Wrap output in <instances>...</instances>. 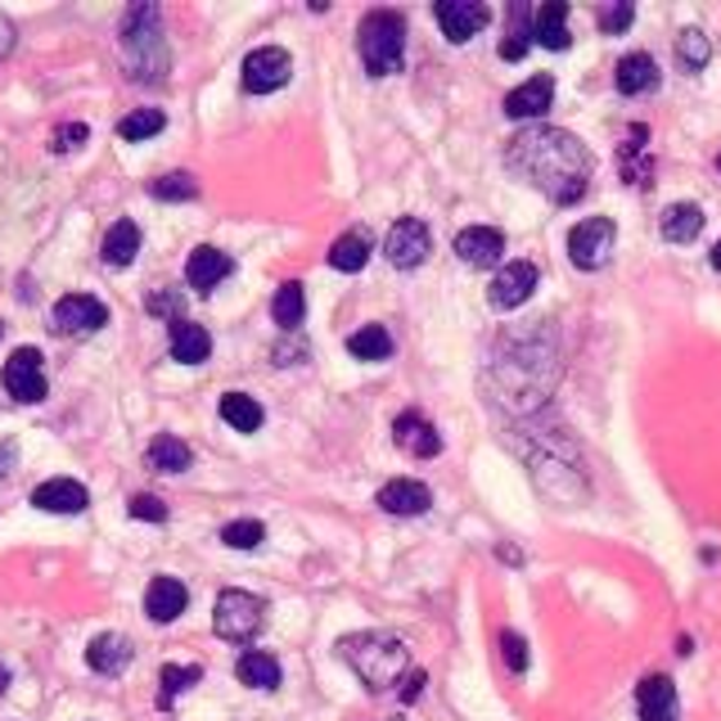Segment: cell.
<instances>
[{"label":"cell","instance_id":"1","mask_svg":"<svg viewBox=\"0 0 721 721\" xmlns=\"http://www.w3.org/2000/svg\"><path fill=\"white\" fill-rule=\"evenodd\" d=\"M505 167L518 172L533 189L550 204H577L587 195L596 159L582 140L564 127H523L510 144H505Z\"/></svg>","mask_w":721,"mask_h":721},{"label":"cell","instance_id":"2","mask_svg":"<svg viewBox=\"0 0 721 721\" xmlns=\"http://www.w3.org/2000/svg\"><path fill=\"white\" fill-rule=\"evenodd\" d=\"M339 658L357 671V677L370 686V690H393L402 686V677L411 671V649L402 636H389V632H357V636H343L339 641Z\"/></svg>","mask_w":721,"mask_h":721},{"label":"cell","instance_id":"3","mask_svg":"<svg viewBox=\"0 0 721 721\" xmlns=\"http://www.w3.org/2000/svg\"><path fill=\"white\" fill-rule=\"evenodd\" d=\"M118 41H122V59L135 73V81H163L167 77L172 55H167V41H163V14H159V6H131L122 14Z\"/></svg>","mask_w":721,"mask_h":721},{"label":"cell","instance_id":"4","mask_svg":"<svg viewBox=\"0 0 721 721\" xmlns=\"http://www.w3.org/2000/svg\"><path fill=\"white\" fill-rule=\"evenodd\" d=\"M357 51L370 77H393L406 59V19L393 10H374L361 19L357 32Z\"/></svg>","mask_w":721,"mask_h":721},{"label":"cell","instance_id":"5","mask_svg":"<svg viewBox=\"0 0 721 721\" xmlns=\"http://www.w3.org/2000/svg\"><path fill=\"white\" fill-rule=\"evenodd\" d=\"M262 622H266V604L249 591H221L217 596V609H212V632L221 641H234V645H244L262 632Z\"/></svg>","mask_w":721,"mask_h":721},{"label":"cell","instance_id":"6","mask_svg":"<svg viewBox=\"0 0 721 721\" xmlns=\"http://www.w3.org/2000/svg\"><path fill=\"white\" fill-rule=\"evenodd\" d=\"M613 239H618V230H613L609 217H587V221H577V226L568 230V258H572V266H577V271H600V266H609Z\"/></svg>","mask_w":721,"mask_h":721},{"label":"cell","instance_id":"7","mask_svg":"<svg viewBox=\"0 0 721 721\" xmlns=\"http://www.w3.org/2000/svg\"><path fill=\"white\" fill-rule=\"evenodd\" d=\"M428 249H433V234H428V226L419 217H402L389 230V239H383V253H389V262L397 271H415L428 258Z\"/></svg>","mask_w":721,"mask_h":721},{"label":"cell","instance_id":"8","mask_svg":"<svg viewBox=\"0 0 721 721\" xmlns=\"http://www.w3.org/2000/svg\"><path fill=\"white\" fill-rule=\"evenodd\" d=\"M51 320H55L59 334H68V339H81V334H95V329L109 325V307L100 298H90V294H68V298L55 303Z\"/></svg>","mask_w":721,"mask_h":721},{"label":"cell","instance_id":"9","mask_svg":"<svg viewBox=\"0 0 721 721\" xmlns=\"http://www.w3.org/2000/svg\"><path fill=\"white\" fill-rule=\"evenodd\" d=\"M0 379H6V389H10V397H19V402H45V365H41V352L36 348H19V352H10V361H6V370H0Z\"/></svg>","mask_w":721,"mask_h":721},{"label":"cell","instance_id":"10","mask_svg":"<svg viewBox=\"0 0 721 721\" xmlns=\"http://www.w3.org/2000/svg\"><path fill=\"white\" fill-rule=\"evenodd\" d=\"M288 73H294V59H288V51H280V45H262V51H253L244 59V90L249 95H271L288 81Z\"/></svg>","mask_w":721,"mask_h":721},{"label":"cell","instance_id":"11","mask_svg":"<svg viewBox=\"0 0 721 721\" xmlns=\"http://www.w3.org/2000/svg\"><path fill=\"white\" fill-rule=\"evenodd\" d=\"M533 288H537V266L533 262H505L488 288V298L496 312H514L523 307L527 298H533Z\"/></svg>","mask_w":721,"mask_h":721},{"label":"cell","instance_id":"12","mask_svg":"<svg viewBox=\"0 0 721 721\" xmlns=\"http://www.w3.org/2000/svg\"><path fill=\"white\" fill-rule=\"evenodd\" d=\"M438 23H443V36L451 41V45H465L469 36H478L488 28V19H492V10L488 6H478V0H443L438 10Z\"/></svg>","mask_w":721,"mask_h":721},{"label":"cell","instance_id":"13","mask_svg":"<svg viewBox=\"0 0 721 721\" xmlns=\"http://www.w3.org/2000/svg\"><path fill=\"white\" fill-rule=\"evenodd\" d=\"M505 253V234L496 226H469L456 234V258L465 266H496Z\"/></svg>","mask_w":721,"mask_h":721},{"label":"cell","instance_id":"14","mask_svg":"<svg viewBox=\"0 0 721 721\" xmlns=\"http://www.w3.org/2000/svg\"><path fill=\"white\" fill-rule=\"evenodd\" d=\"M379 510L383 514H397V518H415L433 505V492L424 483H415V478H393V483H383L379 488Z\"/></svg>","mask_w":721,"mask_h":721},{"label":"cell","instance_id":"15","mask_svg":"<svg viewBox=\"0 0 721 721\" xmlns=\"http://www.w3.org/2000/svg\"><path fill=\"white\" fill-rule=\"evenodd\" d=\"M32 505L45 510V514H81L90 505L86 488L77 483V478H51V483H41L32 492Z\"/></svg>","mask_w":721,"mask_h":721},{"label":"cell","instance_id":"16","mask_svg":"<svg viewBox=\"0 0 721 721\" xmlns=\"http://www.w3.org/2000/svg\"><path fill=\"white\" fill-rule=\"evenodd\" d=\"M393 433H397V447H402V451H411V456H419V460H428V456H438V451H443V433L433 428V424H428L419 411L397 415Z\"/></svg>","mask_w":721,"mask_h":721},{"label":"cell","instance_id":"17","mask_svg":"<svg viewBox=\"0 0 721 721\" xmlns=\"http://www.w3.org/2000/svg\"><path fill=\"white\" fill-rule=\"evenodd\" d=\"M636 708H641V721H677L681 703H677V686H671V677H645L641 690H636Z\"/></svg>","mask_w":721,"mask_h":721},{"label":"cell","instance_id":"18","mask_svg":"<svg viewBox=\"0 0 721 721\" xmlns=\"http://www.w3.org/2000/svg\"><path fill=\"white\" fill-rule=\"evenodd\" d=\"M555 105V77H527L518 90L505 95V113L510 118H542Z\"/></svg>","mask_w":721,"mask_h":721},{"label":"cell","instance_id":"19","mask_svg":"<svg viewBox=\"0 0 721 721\" xmlns=\"http://www.w3.org/2000/svg\"><path fill=\"white\" fill-rule=\"evenodd\" d=\"M208 357H212V334H208L204 325H195V320L176 316V320H172V361L199 365V361H208Z\"/></svg>","mask_w":721,"mask_h":721},{"label":"cell","instance_id":"20","mask_svg":"<svg viewBox=\"0 0 721 721\" xmlns=\"http://www.w3.org/2000/svg\"><path fill=\"white\" fill-rule=\"evenodd\" d=\"M230 266H234V262H230L221 249L204 244V249L189 253V262H185V280H189V288H199V294H208V288H217V284L230 275Z\"/></svg>","mask_w":721,"mask_h":721},{"label":"cell","instance_id":"21","mask_svg":"<svg viewBox=\"0 0 721 721\" xmlns=\"http://www.w3.org/2000/svg\"><path fill=\"white\" fill-rule=\"evenodd\" d=\"M185 582H176V577H154L150 591H144V613H150L154 622H176L185 613Z\"/></svg>","mask_w":721,"mask_h":721},{"label":"cell","instance_id":"22","mask_svg":"<svg viewBox=\"0 0 721 721\" xmlns=\"http://www.w3.org/2000/svg\"><path fill=\"white\" fill-rule=\"evenodd\" d=\"M86 663H90V671H100V677H118V671L131 663V641L118 636V632L95 636L90 649H86Z\"/></svg>","mask_w":721,"mask_h":721},{"label":"cell","instance_id":"23","mask_svg":"<svg viewBox=\"0 0 721 721\" xmlns=\"http://www.w3.org/2000/svg\"><path fill=\"white\" fill-rule=\"evenodd\" d=\"M533 41L546 45V51H568V6L564 0H550L533 14Z\"/></svg>","mask_w":721,"mask_h":721},{"label":"cell","instance_id":"24","mask_svg":"<svg viewBox=\"0 0 721 721\" xmlns=\"http://www.w3.org/2000/svg\"><path fill=\"white\" fill-rule=\"evenodd\" d=\"M613 81H618L622 95H645V90L658 86V64H654L649 55H641V51H636V55H622Z\"/></svg>","mask_w":721,"mask_h":721},{"label":"cell","instance_id":"25","mask_svg":"<svg viewBox=\"0 0 721 721\" xmlns=\"http://www.w3.org/2000/svg\"><path fill=\"white\" fill-rule=\"evenodd\" d=\"M234 677L244 681L249 690H280V663H275L266 649H249L244 658H239Z\"/></svg>","mask_w":721,"mask_h":721},{"label":"cell","instance_id":"26","mask_svg":"<svg viewBox=\"0 0 721 721\" xmlns=\"http://www.w3.org/2000/svg\"><path fill=\"white\" fill-rule=\"evenodd\" d=\"M105 262L109 266H131L135 253H140V226L135 221H113L109 234H105V244H100Z\"/></svg>","mask_w":721,"mask_h":721},{"label":"cell","instance_id":"27","mask_svg":"<svg viewBox=\"0 0 721 721\" xmlns=\"http://www.w3.org/2000/svg\"><path fill=\"white\" fill-rule=\"evenodd\" d=\"M365 262H370V234H361V230H348V234H339V239H334V249H329V266H334V271H343V275H357Z\"/></svg>","mask_w":721,"mask_h":721},{"label":"cell","instance_id":"28","mask_svg":"<svg viewBox=\"0 0 721 721\" xmlns=\"http://www.w3.org/2000/svg\"><path fill=\"white\" fill-rule=\"evenodd\" d=\"M699 230H703L699 204H671L663 212V239H671V244H690V239H699Z\"/></svg>","mask_w":721,"mask_h":721},{"label":"cell","instance_id":"29","mask_svg":"<svg viewBox=\"0 0 721 721\" xmlns=\"http://www.w3.org/2000/svg\"><path fill=\"white\" fill-rule=\"evenodd\" d=\"M271 316H275V325H280L284 334H294V329L303 325V316H307V294H303L298 280L280 284V294H275V303H271Z\"/></svg>","mask_w":721,"mask_h":721},{"label":"cell","instance_id":"30","mask_svg":"<svg viewBox=\"0 0 721 721\" xmlns=\"http://www.w3.org/2000/svg\"><path fill=\"white\" fill-rule=\"evenodd\" d=\"M221 419H226L234 433H258L266 415H262L258 397H249V393H226V397H221Z\"/></svg>","mask_w":721,"mask_h":721},{"label":"cell","instance_id":"31","mask_svg":"<svg viewBox=\"0 0 721 721\" xmlns=\"http://www.w3.org/2000/svg\"><path fill=\"white\" fill-rule=\"evenodd\" d=\"M348 352L357 361H389L393 357V334L383 325H361L352 339H348Z\"/></svg>","mask_w":721,"mask_h":721},{"label":"cell","instance_id":"32","mask_svg":"<svg viewBox=\"0 0 721 721\" xmlns=\"http://www.w3.org/2000/svg\"><path fill=\"white\" fill-rule=\"evenodd\" d=\"M189 460H195V451H189L181 438H172V433H163V438L150 443V465L159 473H181V469H189Z\"/></svg>","mask_w":721,"mask_h":721},{"label":"cell","instance_id":"33","mask_svg":"<svg viewBox=\"0 0 721 721\" xmlns=\"http://www.w3.org/2000/svg\"><path fill=\"white\" fill-rule=\"evenodd\" d=\"M527 45H533V14H527V6H514L510 14V36L501 41V59H523L527 55Z\"/></svg>","mask_w":721,"mask_h":721},{"label":"cell","instance_id":"34","mask_svg":"<svg viewBox=\"0 0 721 721\" xmlns=\"http://www.w3.org/2000/svg\"><path fill=\"white\" fill-rule=\"evenodd\" d=\"M677 59H681V68H686V73L708 68V59H712V45H708V36H703L699 28H686V32L677 36Z\"/></svg>","mask_w":721,"mask_h":721},{"label":"cell","instance_id":"35","mask_svg":"<svg viewBox=\"0 0 721 721\" xmlns=\"http://www.w3.org/2000/svg\"><path fill=\"white\" fill-rule=\"evenodd\" d=\"M167 127V118H163V109H135V113H127L122 122H118V135L122 140H150V135H159Z\"/></svg>","mask_w":721,"mask_h":721},{"label":"cell","instance_id":"36","mask_svg":"<svg viewBox=\"0 0 721 721\" xmlns=\"http://www.w3.org/2000/svg\"><path fill=\"white\" fill-rule=\"evenodd\" d=\"M159 681H163V695H159V703L167 708L176 695H185L189 686H199V681H204V667H195V663H189V667H181V663H167Z\"/></svg>","mask_w":721,"mask_h":721},{"label":"cell","instance_id":"37","mask_svg":"<svg viewBox=\"0 0 721 721\" xmlns=\"http://www.w3.org/2000/svg\"><path fill=\"white\" fill-rule=\"evenodd\" d=\"M150 195L163 199V204H185V199L199 195V185H195V176H189V172H172V176L150 181Z\"/></svg>","mask_w":721,"mask_h":721},{"label":"cell","instance_id":"38","mask_svg":"<svg viewBox=\"0 0 721 721\" xmlns=\"http://www.w3.org/2000/svg\"><path fill=\"white\" fill-rule=\"evenodd\" d=\"M221 542H226L230 550H253V546L266 542V527H262L258 518H234V523L221 527Z\"/></svg>","mask_w":721,"mask_h":721},{"label":"cell","instance_id":"39","mask_svg":"<svg viewBox=\"0 0 721 721\" xmlns=\"http://www.w3.org/2000/svg\"><path fill=\"white\" fill-rule=\"evenodd\" d=\"M131 518L163 523V518H167V505H163L159 496H150V492H140V496H131Z\"/></svg>","mask_w":721,"mask_h":721},{"label":"cell","instance_id":"40","mask_svg":"<svg viewBox=\"0 0 721 721\" xmlns=\"http://www.w3.org/2000/svg\"><path fill=\"white\" fill-rule=\"evenodd\" d=\"M501 654H505V667H510V671H523V667H527V641H523L518 632H505V636H501Z\"/></svg>","mask_w":721,"mask_h":721},{"label":"cell","instance_id":"41","mask_svg":"<svg viewBox=\"0 0 721 721\" xmlns=\"http://www.w3.org/2000/svg\"><path fill=\"white\" fill-rule=\"evenodd\" d=\"M632 6H604L600 10V32H627L632 28Z\"/></svg>","mask_w":721,"mask_h":721},{"label":"cell","instance_id":"42","mask_svg":"<svg viewBox=\"0 0 721 721\" xmlns=\"http://www.w3.org/2000/svg\"><path fill=\"white\" fill-rule=\"evenodd\" d=\"M86 135H90V131H86L81 122H73V127H64V131L55 135V150H77V144H86Z\"/></svg>","mask_w":721,"mask_h":721},{"label":"cell","instance_id":"43","mask_svg":"<svg viewBox=\"0 0 721 721\" xmlns=\"http://www.w3.org/2000/svg\"><path fill=\"white\" fill-rule=\"evenodd\" d=\"M14 51V23L6 19V14H0V59H6Z\"/></svg>","mask_w":721,"mask_h":721},{"label":"cell","instance_id":"44","mask_svg":"<svg viewBox=\"0 0 721 721\" xmlns=\"http://www.w3.org/2000/svg\"><path fill=\"white\" fill-rule=\"evenodd\" d=\"M181 303H176V294H154L150 298V312H159V316H172Z\"/></svg>","mask_w":721,"mask_h":721},{"label":"cell","instance_id":"45","mask_svg":"<svg viewBox=\"0 0 721 721\" xmlns=\"http://www.w3.org/2000/svg\"><path fill=\"white\" fill-rule=\"evenodd\" d=\"M419 686H424V671H411V677H402V699H419Z\"/></svg>","mask_w":721,"mask_h":721},{"label":"cell","instance_id":"46","mask_svg":"<svg viewBox=\"0 0 721 721\" xmlns=\"http://www.w3.org/2000/svg\"><path fill=\"white\" fill-rule=\"evenodd\" d=\"M712 266L721 271V239H717V249H712Z\"/></svg>","mask_w":721,"mask_h":721},{"label":"cell","instance_id":"47","mask_svg":"<svg viewBox=\"0 0 721 721\" xmlns=\"http://www.w3.org/2000/svg\"><path fill=\"white\" fill-rule=\"evenodd\" d=\"M0 695H6V667H0Z\"/></svg>","mask_w":721,"mask_h":721}]
</instances>
